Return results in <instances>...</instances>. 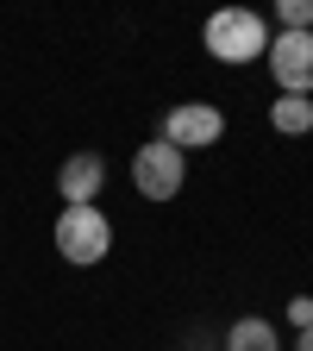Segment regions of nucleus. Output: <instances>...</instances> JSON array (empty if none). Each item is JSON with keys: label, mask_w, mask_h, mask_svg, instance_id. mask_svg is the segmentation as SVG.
Listing matches in <instances>:
<instances>
[{"label": "nucleus", "mask_w": 313, "mask_h": 351, "mask_svg": "<svg viewBox=\"0 0 313 351\" xmlns=\"http://www.w3.org/2000/svg\"><path fill=\"white\" fill-rule=\"evenodd\" d=\"M207 57L226 63V69H245V63H263V51H270V19L251 13V7H219L201 32Z\"/></svg>", "instance_id": "obj_1"}, {"label": "nucleus", "mask_w": 313, "mask_h": 351, "mask_svg": "<svg viewBox=\"0 0 313 351\" xmlns=\"http://www.w3.org/2000/svg\"><path fill=\"white\" fill-rule=\"evenodd\" d=\"M51 239H57V257H63V263L95 270V263H107V251H113V219H107L101 207H63Z\"/></svg>", "instance_id": "obj_2"}, {"label": "nucleus", "mask_w": 313, "mask_h": 351, "mask_svg": "<svg viewBox=\"0 0 313 351\" xmlns=\"http://www.w3.org/2000/svg\"><path fill=\"white\" fill-rule=\"evenodd\" d=\"M182 182H188V157L175 151V145L151 138V145L132 151V189H138L145 201H175Z\"/></svg>", "instance_id": "obj_3"}, {"label": "nucleus", "mask_w": 313, "mask_h": 351, "mask_svg": "<svg viewBox=\"0 0 313 351\" xmlns=\"http://www.w3.org/2000/svg\"><path fill=\"white\" fill-rule=\"evenodd\" d=\"M276 95H313V32H270V51H263Z\"/></svg>", "instance_id": "obj_4"}, {"label": "nucleus", "mask_w": 313, "mask_h": 351, "mask_svg": "<svg viewBox=\"0 0 313 351\" xmlns=\"http://www.w3.org/2000/svg\"><path fill=\"white\" fill-rule=\"evenodd\" d=\"M226 138V113H219L213 101H182V107H169L163 113V145H175V151H207V145H219Z\"/></svg>", "instance_id": "obj_5"}, {"label": "nucleus", "mask_w": 313, "mask_h": 351, "mask_svg": "<svg viewBox=\"0 0 313 351\" xmlns=\"http://www.w3.org/2000/svg\"><path fill=\"white\" fill-rule=\"evenodd\" d=\"M101 189H107V157H101V151H69L63 169H57V195H63V207H95Z\"/></svg>", "instance_id": "obj_6"}, {"label": "nucleus", "mask_w": 313, "mask_h": 351, "mask_svg": "<svg viewBox=\"0 0 313 351\" xmlns=\"http://www.w3.org/2000/svg\"><path fill=\"white\" fill-rule=\"evenodd\" d=\"M219 345H226V351H282V332H276V320L245 314V320L226 326V339H219Z\"/></svg>", "instance_id": "obj_7"}, {"label": "nucleus", "mask_w": 313, "mask_h": 351, "mask_svg": "<svg viewBox=\"0 0 313 351\" xmlns=\"http://www.w3.org/2000/svg\"><path fill=\"white\" fill-rule=\"evenodd\" d=\"M270 132H282V138L313 132V95H276L270 101Z\"/></svg>", "instance_id": "obj_8"}, {"label": "nucleus", "mask_w": 313, "mask_h": 351, "mask_svg": "<svg viewBox=\"0 0 313 351\" xmlns=\"http://www.w3.org/2000/svg\"><path fill=\"white\" fill-rule=\"evenodd\" d=\"M276 32H313V0H276Z\"/></svg>", "instance_id": "obj_9"}, {"label": "nucleus", "mask_w": 313, "mask_h": 351, "mask_svg": "<svg viewBox=\"0 0 313 351\" xmlns=\"http://www.w3.org/2000/svg\"><path fill=\"white\" fill-rule=\"evenodd\" d=\"M288 326H295V332L313 326V295H295V301H288Z\"/></svg>", "instance_id": "obj_10"}, {"label": "nucleus", "mask_w": 313, "mask_h": 351, "mask_svg": "<svg viewBox=\"0 0 313 351\" xmlns=\"http://www.w3.org/2000/svg\"><path fill=\"white\" fill-rule=\"evenodd\" d=\"M295 351H313V326H307V332H295Z\"/></svg>", "instance_id": "obj_11"}]
</instances>
